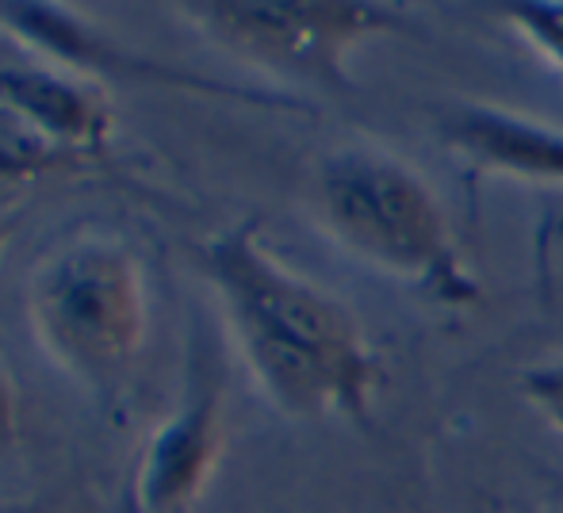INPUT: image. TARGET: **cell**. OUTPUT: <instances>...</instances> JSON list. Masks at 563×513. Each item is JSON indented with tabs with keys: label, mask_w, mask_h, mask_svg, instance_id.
<instances>
[{
	"label": "cell",
	"mask_w": 563,
	"mask_h": 513,
	"mask_svg": "<svg viewBox=\"0 0 563 513\" xmlns=\"http://www.w3.org/2000/svg\"><path fill=\"white\" fill-rule=\"evenodd\" d=\"M200 260L245 365L284 414L368 422L379 357L338 295L276 260L250 223L203 242Z\"/></svg>",
	"instance_id": "cell-1"
},
{
	"label": "cell",
	"mask_w": 563,
	"mask_h": 513,
	"mask_svg": "<svg viewBox=\"0 0 563 513\" xmlns=\"http://www.w3.org/2000/svg\"><path fill=\"white\" fill-rule=\"evenodd\" d=\"M319 208L334 238L361 260L445 306L479 303V280L415 165L376 146L338 149L319 165Z\"/></svg>",
	"instance_id": "cell-2"
},
{
	"label": "cell",
	"mask_w": 563,
	"mask_h": 513,
	"mask_svg": "<svg viewBox=\"0 0 563 513\" xmlns=\"http://www.w3.org/2000/svg\"><path fill=\"white\" fill-rule=\"evenodd\" d=\"M27 314L43 349L92 387H112L146 337V280L131 246L81 234L51 249L27 280Z\"/></svg>",
	"instance_id": "cell-3"
},
{
	"label": "cell",
	"mask_w": 563,
	"mask_h": 513,
	"mask_svg": "<svg viewBox=\"0 0 563 513\" xmlns=\"http://www.w3.org/2000/svg\"><path fill=\"white\" fill-rule=\"evenodd\" d=\"M180 12L245 62L327 92H353L349 54L356 46L402 31L395 8L356 0H211Z\"/></svg>",
	"instance_id": "cell-4"
},
{
	"label": "cell",
	"mask_w": 563,
	"mask_h": 513,
	"mask_svg": "<svg viewBox=\"0 0 563 513\" xmlns=\"http://www.w3.org/2000/svg\"><path fill=\"white\" fill-rule=\"evenodd\" d=\"M223 453V376L211 353L192 360L180 406L150 433L131 499L142 513H192Z\"/></svg>",
	"instance_id": "cell-5"
},
{
	"label": "cell",
	"mask_w": 563,
	"mask_h": 513,
	"mask_svg": "<svg viewBox=\"0 0 563 513\" xmlns=\"http://www.w3.org/2000/svg\"><path fill=\"white\" fill-rule=\"evenodd\" d=\"M441 142L498 177L563 185V131L495 104H456L438 120Z\"/></svg>",
	"instance_id": "cell-6"
},
{
	"label": "cell",
	"mask_w": 563,
	"mask_h": 513,
	"mask_svg": "<svg viewBox=\"0 0 563 513\" xmlns=\"http://www.w3.org/2000/svg\"><path fill=\"white\" fill-rule=\"evenodd\" d=\"M0 27L15 35L23 46L58 58L81 74H112V77H146V81H169V85H203L188 74H173L139 54L115 46L108 35L92 31L85 20H77L69 8L58 4H0Z\"/></svg>",
	"instance_id": "cell-7"
},
{
	"label": "cell",
	"mask_w": 563,
	"mask_h": 513,
	"mask_svg": "<svg viewBox=\"0 0 563 513\" xmlns=\"http://www.w3.org/2000/svg\"><path fill=\"white\" fill-rule=\"evenodd\" d=\"M0 104L27 115L38 131L58 138L74 154H89L108 142L112 112L92 85L58 74L51 66L0 69Z\"/></svg>",
	"instance_id": "cell-8"
},
{
	"label": "cell",
	"mask_w": 563,
	"mask_h": 513,
	"mask_svg": "<svg viewBox=\"0 0 563 513\" xmlns=\"http://www.w3.org/2000/svg\"><path fill=\"white\" fill-rule=\"evenodd\" d=\"M77 157L81 154H74L58 138L38 131L27 115L0 104V196L31 185V180L46 177V172L69 169Z\"/></svg>",
	"instance_id": "cell-9"
},
{
	"label": "cell",
	"mask_w": 563,
	"mask_h": 513,
	"mask_svg": "<svg viewBox=\"0 0 563 513\" xmlns=\"http://www.w3.org/2000/svg\"><path fill=\"white\" fill-rule=\"evenodd\" d=\"M506 20L533 51H541L552 66L563 69V4H552V0L510 4L506 8Z\"/></svg>",
	"instance_id": "cell-10"
},
{
	"label": "cell",
	"mask_w": 563,
	"mask_h": 513,
	"mask_svg": "<svg viewBox=\"0 0 563 513\" xmlns=\"http://www.w3.org/2000/svg\"><path fill=\"white\" fill-rule=\"evenodd\" d=\"M521 394L537 406L556 430H563V365H544L521 372Z\"/></svg>",
	"instance_id": "cell-11"
},
{
	"label": "cell",
	"mask_w": 563,
	"mask_h": 513,
	"mask_svg": "<svg viewBox=\"0 0 563 513\" xmlns=\"http://www.w3.org/2000/svg\"><path fill=\"white\" fill-rule=\"evenodd\" d=\"M20 437V399H15V387L0 368V445H12Z\"/></svg>",
	"instance_id": "cell-12"
},
{
	"label": "cell",
	"mask_w": 563,
	"mask_h": 513,
	"mask_svg": "<svg viewBox=\"0 0 563 513\" xmlns=\"http://www.w3.org/2000/svg\"><path fill=\"white\" fill-rule=\"evenodd\" d=\"M12 231H15V223L8 215H0V257H4V249H8V242H12Z\"/></svg>",
	"instance_id": "cell-13"
},
{
	"label": "cell",
	"mask_w": 563,
	"mask_h": 513,
	"mask_svg": "<svg viewBox=\"0 0 563 513\" xmlns=\"http://www.w3.org/2000/svg\"><path fill=\"white\" fill-rule=\"evenodd\" d=\"M119 513H142V510L134 506V499H131V494H126V499H123V506H119Z\"/></svg>",
	"instance_id": "cell-14"
},
{
	"label": "cell",
	"mask_w": 563,
	"mask_h": 513,
	"mask_svg": "<svg viewBox=\"0 0 563 513\" xmlns=\"http://www.w3.org/2000/svg\"><path fill=\"white\" fill-rule=\"evenodd\" d=\"M0 513H15V510H8V506H0Z\"/></svg>",
	"instance_id": "cell-15"
}]
</instances>
